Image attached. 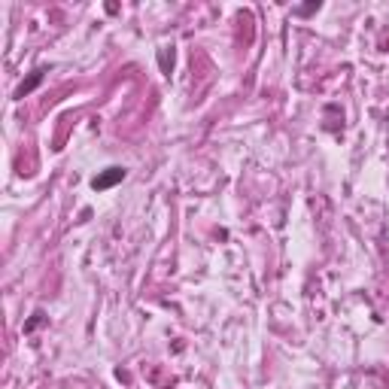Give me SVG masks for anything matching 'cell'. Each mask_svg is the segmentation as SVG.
<instances>
[{"label":"cell","instance_id":"1","mask_svg":"<svg viewBox=\"0 0 389 389\" xmlns=\"http://www.w3.org/2000/svg\"><path fill=\"white\" fill-rule=\"evenodd\" d=\"M125 177H128L125 168H107L104 173H98V177L91 180V189H95V192H107V189L116 186V182L125 180Z\"/></svg>","mask_w":389,"mask_h":389},{"label":"cell","instance_id":"2","mask_svg":"<svg viewBox=\"0 0 389 389\" xmlns=\"http://www.w3.org/2000/svg\"><path fill=\"white\" fill-rule=\"evenodd\" d=\"M43 76H46V70H34V74H30V79H25V83L16 88V100H22L25 95H30V91L43 83Z\"/></svg>","mask_w":389,"mask_h":389},{"label":"cell","instance_id":"4","mask_svg":"<svg viewBox=\"0 0 389 389\" xmlns=\"http://www.w3.org/2000/svg\"><path fill=\"white\" fill-rule=\"evenodd\" d=\"M313 9H320V4H310V6H304V9H298L301 16H307V13H313Z\"/></svg>","mask_w":389,"mask_h":389},{"label":"cell","instance_id":"3","mask_svg":"<svg viewBox=\"0 0 389 389\" xmlns=\"http://www.w3.org/2000/svg\"><path fill=\"white\" fill-rule=\"evenodd\" d=\"M40 323H43V313H40V310H37V313H34V320H30V323L25 325V329L30 332V329H37V325H40Z\"/></svg>","mask_w":389,"mask_h":389}]
</instances>
